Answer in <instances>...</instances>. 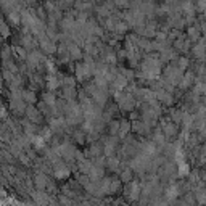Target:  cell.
<instances>
[{
  "label": "cell",
  "instance_id": "cell-1",
  "mask_svg": "<svg viewBox=\"0 0 206 206\" xmlns=\"http://www.w3.org/2000/svg\"><path fill=\"white\" fill-rule=\"evenodd\" d=\"M0 29H2V32H3L5 36H7V34H8V29H7V26H5L3 23H0Z\"/></svg>",
  "mask_w": 206,
  "mask_h": 206
}]
</instances>
